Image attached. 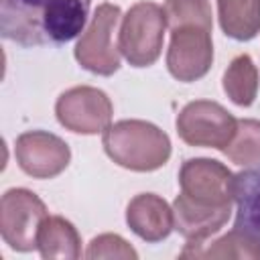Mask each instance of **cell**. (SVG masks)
Returning <instances> with one entry per match:
<instances>
[{
  "label": "cell",
  "mask_w": 260,
  "mask_h": 260,
  "mask_svg": "<svg viewBox=\"0 0 260 260\" xmlns=\"http://www.w3.org/2000/svg\"><path fill=\"white\" fill-rule=\"evenodd\" d=\"M91 0H0V32L24 47L63 45L75 39Z\"/></svg>",
  "instance_id": "cell-1"
},
{
  "label": "cell",
  "mask_w": 260,
  "mask_h": 260,
  "mask_svg": "<svg viewBox=\"0 0 260 260\" xmlns=\"http://www.w3.org/2000/svg\"><path fill=\"white\" fill-rule=\"evenodd\" d=\"M106 154L120 167L148 173L160 169L171 156L169 136L144 120H120L104 130Z\"/></svg>",
  "instance_id": "cell-2"
},
{
  "label": "cell",
  "mask_w": 260,
  "mask_h": 260,
  "mask_svg": "<svg viewBox=\"0 0 260 260\" xmlns=\"http://www.w3.org/2000/svg\"><path fill=\"white\" fill-rule=\"evenodd\" d=\"M165 30V8L154 2H138L122 18L118 49L132 67H148L160 57Z\"/></svg>",
  "instance_id": "cell-3"
},
{
  "label": "cell",
  "mask_w": 260,
  "mask_h": 260,
  "mask_svg": "<svg viewBox=\"0 0 260 260\" xmlns=\"http://www.w3.org/2000/svg\"><path fill=\"white\" fill-rule=\"evenodd\" d=\"M120 14V6L110 2L95 8L91 22L75 45V59L83 69L95 75H112L120 69V49L112 41Z\"/></svg>",
  "instance_id": "cell-4"
},
{
  "label": "cell",
  "mask_w": 260,
  "mask_h": 260,
  "mask_svg": "<svg viewBox=\"0 0 260 260\" xmlns=\"http://www.w3.org/2000/svg\"><path fill=\"white\" fill-rule=\"evenodd\" d=\"M238 128V120L217 102H189L177 116V134L189 146L223 150Z\"/></svg>",
  "instance_id": "cell-5"
},
{
  "label": "cell",
  "mask_w": 260,
  "mask_h": 260,
  "mask_svg": "<svg viewBox=\"0 0 260 260\" xmlns=\"http://www.w3.org/2000/svg\"><path fill=\"white\" fill-rule=\"evenodd\" d=\"M49 215L45 203L28 189H8L0 201V234L2 240L16 252L37 248L41 223Z\"/></svg>",
  "instance_id": "cell-6"
},
{
  "label": "cell",
  "mask_w": 260,
  "mask_h": 260,
  "mask_svg": "<svg viewBox=\"0 0 260 260\" xmlns=\"http://www.w3.org/2000/svg\"><path fill=\"white\" fill-rule=\"evenodd\" d=\"M181 193L201 205L225 207L234 205L236 175L219 160L189 158L179 171Z\"/></svg>",
  "instance_id": "cell-7"
},
{
  "label": "cell",
  "mask_w": 260,
  "mask_h": 260,
  "mask_svg": "<svg viewBox=\"0 0 260 260\" xmlns=\"http://www.w3.org/2000/svg\"><path fill=\"white\" fill-rule=\"evenodd\" d=\"M55 114L61 126L77 134H98L104 132L112 122V102L110 98L89 85H77L63 91L55 104Z\"/></svg>",
  "instance_id": "cell-8"
},
{
  "label": "cell",
  "mask_w": 260,
  "mask_h": 260,
  "mask_svg": "<svg viewBox=\"0 0 260 260\" xmlns=\"http://www.w3.org/2000/svg\"><path fill=\"white\" fill-rule=\"evenodd\" d=\"M213 63L211 30L203 26H181L171 30L167 51L169 73L183 83H191L207 75Z\"/></svg>",
  "instance_id": "cell-9"
},
{
  "label": "cell",
  "mask_w": 260,
  "mask_h": 260,
  "mask_svg": "<svg viewBox=\"0 0 260 260\" xmlns=\"http://www.w3.org/2000/svg\"><path fill=\"white\" fill-rule=\"evenodd\" d=\"M14 152L18 167L35 179H53L61 175L71 160V150L67 142L43 130H30L20 134L16 138Z\"/></svg>",
  "instance_id": "cell-10"
},
{
  "label": "cell",
  "mask_w": 260,
  "mask_h": 260,
  "mask_svg": "<svg viewBox=\"0 0 260 260\" xmlns=\"http://www.w3.org/2000/svg\"><path fill=\"white\" fill-rule=\"evenodd\" d=\"M128 228L144 242H160L175 230V215L169 203L154 193H140L126 207Z\"/></svg>",
  "instance_id": "cell-11"
},
{
  "label": "cell",
  "mask_w": 260,
  "mask_h": 260,
  "mask_svg": "<svg viewBox=\"0 0 260 260\" xmlns=\"http://www.w3.org/2000/svg\"><path fill=\"white\" fill-rule=\"evenodd\" d=\"M173 215H175V230L189 242H203L205 238L219 232L230 215L232 205L225 207H211L201 205L189 199L187 195L179 193L173 203Z\"/></svg>",
  "instance_id": "cell-12"
},
{
  "label": "cell",
  "mask_w": 260,
  "mask_h": 260,
  "mask_svg": "<svg viewBox=\"0 0 260 260\" xmlns=\"http://www.w3.org/2000/svg\"><path fill=\"white\" fill-rule=\"evenodd\" d=\"M236 230L260 240V162L236 175L234 185Z\"/></svg>",
  "instance_id": "cell-13"
},
{
  "label": "cell",
  "mask_w": 260,
  "mask_h": 260,
  "mask_svg": "<svg viewBox=\"0 0 260 260\" xmlns=\"http://www.w3.org/2000/svg\"><path fill=\"white\" fill-rule=\"evenodd\" d=\"M37 248L47 260H75L81 256V238L65 217L47 215L37 236Z\"/></svg>",
  "instance_id": "cell-14"
},
{
  "label": "cell",
  "mask_w": 260,
  "mask_h": 260,
  "mask_svg": "<svg viewBox=\"0 0 260 260\" xmlns=\"http://www.w3.org/2000/svg\"><path fill=\"white\" fill-rule=\"evenodd\" d=\"M181 258H260V240L234 228L211 244L189 242Z\"/></svg>",
  "instance_id": "cell-15"
},
{
  "label": "cell",
  "mask_w": 260,
  "mask_h": 260,
  "mask_svg": "<svg viewBox=\"0 0 260 260\" xmlns=\"http://www.w3.org/2000/svg\"><path fill=\"white\" fill-rule=\"evenodd\" d=\"M221 30L236 41H250L260 32V0H217Z\"/></svg>",
  "instance_id": "cell-16"
},
{
  "label": "cell",
  "mask_w": 260,
  "mask_h": 260,
  "mask_svg": "<svg viewBox=\"0 0 260 260\" xmlns=\"http://www.w3.org/2000/svg\"><path fill=\"white\" fill-rule=\"evenodd\" d=\"M223 91L236 106H252L258 95V69L250 55L232 59L223 73Z\"/></svg>",
  "instance_id": "cell-17"
},
{
  "label": "cell",
  "mask_w": 260,
  "mask_h": 260,
  "mask_svg": "<svg viewBox=\"0 0 260 260\" xmlns=\"http://www.w3.org/2000/svg\"><path fill=\"white\" fill-rule=\"evenodd\" d=\"M223 152L232 162L242 167L260 162V120H238L236 134Z\"/></svg>",
  "instance_id": "cell-18"
},
{
  "label": "cell",
  "mask_w": 260,
  "mask_h": 260,
  "mask_svg": "<svg viewBox=\"0 0 260 260\" xmlns=\"http://www.w3.org/2000/svg\"><path fill=\"white\" fill-rule=\"evenodd\" d=\"M165 16L171 30L181 26H203L213 28L209 0H167Z\"/></svg>",
  "instance_id": "cell-19"
},
{
  "label": "cell",
  "mask_w": 260,
  "mask_h": 260,
  "mask_svg": "<svg viewBox=\"0 0 260 260\" xmlns=\"http://www.w3.org/2000/svg\"><path fill=\"white\" fill-rule=\"evenodd\" d=\"M85 258H124V260H136V250L118 234H102L89 242V248L85 252Z\"/></svg>",
  "instance_id": "cell-20"
}]
</instances>
